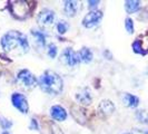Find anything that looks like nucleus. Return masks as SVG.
I'll list each match as a JSON object with an SVG mask.
<instances>
[{"instance_id":"1","label":"nucleus","mask_w":148,"mask_h":134,"mask_svg":"<svg viewBox=\"0 0 148 134\" xmlns=\"http://www.w3.org/2000/svg\"><path fill=\"white\" fill-rule=\"evenodd\" d=\"M0 44L2 49L9 54L23 55L29 52V43L26 35L17 30H10L5 34L0 40Z\"/></svg>"},{"instance_id":"2","label":"nucleus","mask_w":148,"mask_h":134,"mask_svg":"<svg viewBox=\"0 0 148 134\" xmlns=\"http://www.w3.org/2000/svg\"><path fill=\"white\" fill-rule=\"evenodd\" d=\"M38 85L49 95H59L64 88V82L59 75L52 70H46L38 79Z\"/></svg>"},{"instance_id":"3","label":"nucleus","mask_w":148,"mask_h":134,"mask_svg":"<svg viewBox=\"0 0 148 134\" xmlns=\"http://www.w3.org/2000/svg\"><path fill=\"white\" fill-rule=\"evenodd\" d=\"M17 82L26 88H32L38 85V79L28 69H21L17 74Z\"/></svg>"},{"instance_id":"4","label":"nucleus","mask_w":148,"mask_h":134,"mask_svg":"<svg viewBox=\"0 0 148 134\" xmlns=\"http://www.w3.org/2000/svg\"><path fill=\"white\" fill-rule=\"evenodd\" d=\"M104 14L100 10H91L82 19V26L85 28H92L97 25H99L103 20Z\"/></svg>"},{"instance_id":"5","label":"nucleus","mask_w":148,"mask_h":134,"mask_svg":"<svg viewBox=\"0 0 148 134\" xmlns=\"http://www.w3.org/2000/svg\"><path fill=\"white\" fill-rule=\"evenodd\" d=\"M60 60L69 67H75L77 66L80 59H79V55L78 52H76L73 48H66L64 52H61V56H60Z\"/></svg>"},{"instance_id":"6","label":"nucleus","mask_w":148,"mask_h":134,"mask_svg":"<svg viewBox=\"0 0 148 134\" xmlns=\"http://www.w3.org/2000/svg\"><path fill=\"white\" fill-rule=\"evenodd\" d=\"M55 18H56V15L52 10L44 9L39 12V15L37 17V21L39 23V26H41L42 28H49L53 25Z\"/></svg>"},{"instance_id":"7","label":"nucleus","mask_w":148,"mask_h":134,"mask_svg":"<svg viewBox=\"0 0 148 134\" xmlns=\"http://www.w3.org/2000/svg\"><path fill=\"white\" fill-rule=\"evenodd\" d=\"M11 102L12 105L19 112H21L22 114H27L29 111V105H28V101L25 95H22L21 93H14L11 95Z\"/></svg>"},{"instance_id":"8","label":"nucleus","mask_w":148,"mask_h":134,"mask_svg":"<svg viewBox=\"0 0 148 134\" xmlns=\"http://www.w3.org/2000/svg\"><path fill=\"white\" fill-rule=\"evenodd\" d=\"M76 99L78 103L85 105H90L91 104V101H92V97H91V93H90V89L88 87H84V88H80L77 94H76Z\"/></svg>"},{"instance_id":"9","label":"nucleus","mask_w":148,"mask_h":134,"mask_svg":"<svg viewBox=\"0 0 148 134\" xmlns=\"http://www.w3.org/2000/svg\"><path fill=\"white\" fill-rule=\"evenodd\" d=\"M50 115L56 121H65L67 119L66 110L60 105H53L50 108Z\"/></svg>"},{"instance_id":"10","label":"nucleus","mask_w":148,"mask_h":134,"mask_svg":"<svg viewBox=\"0 0 148 134\" xmlns=\"http://www.w3.org/2000/svg\"><path fill=\"white\" fill-rule=\"evenodd\" d=\"M78 8H79V5L77 1H70V0H67L65 1V7H64V10H65V14H66L68 17H75L76 14L78 12Z\"/></svg>"},{"instance_id":"11","label":"nucleus","mask_w":148,"mask_h":134,"mask_svg":"<svg viewBox=\"0 0 148 134\" xmlns=\"http://www.w3.org/2000/svg\"><path fill=\"white\" fill-rule=\"evenodd\" d=\"M123 103L126 105L127 107H130V108H135L139 105V98L137 96H135L133 94H129V93H124L123 95Z\"/></svg>"},{"instance_id":"12","label":"nucleus","mask_w":148,"mask_h":134,"mask_svg":"<svg viewBox=\"0 0 148 134\" xmlns=\"http://www.w3.org/2000/svg\"><path fill=\"white\" fill-rule=\"evenodd\" d=\"M99 111L101 112L103 114H105L106 116H108V115H110V114L114 113L115 105L112 104V102L109 101V99H104L99 104Z\"/></svg>"},{"instance_id":"13","label":"nucleus","mask_w":148,"mask_h":134,"mask_svg":"<svg viewBox=\"0 0 148 134\" xmlns=\"http://www.w3.org/2000/svg\"><path fill=\"white\" fill-rule=\"evenodd\" d=\"M78 55H79V59H80V61L85 63V64L90 63V61L92 60V58H94L92 52L89 49L88 47H82V49L78 52Z\"/></svg>"},{"instance_id":"14","label":"nucleus","mask_w":148,"mask_h":134,"mask_svg":"<svg viewBox=\"0 0 148 134\" xmlns=\"http://www.w3.org/2000/svg\"><path fill=\"white\" fill-rule=\"evenodd\" d=\"M125 9L128 14H134L140 9V1L127 0V1H125Z\"/></svg>"},{"instance_id":"15","label":"nucleus","mask_w":148,"mask_h":134,"mask_svg":"<svg viewBox=\"0 0 148 134\" xmlns=\"http://www.w3.org/2000/svg\"><path fill=\"white\" fill-rule=\"evenodd\" d=\"M31 35L34 36V38L36 39V43L41 47L46 46V36L42 31H39V30H31Z\"/></svg>"},{"instance_id":"16","label":"nucleus","mask_w":148,"mask_h":134,"mask_svg":"<svg viewBox=\"0 0 148 134\" xmlns=\"http://www.w3.org/2000/svg\"><path fill=\"white\" fill-rule=\"evenodd\" d=\"M69 29V23L65 20H60L58 21L57 23V30H58V32L61 34V35H64V34H66L67 31Z\"/></svg>"},{"instance_id":"17","label":"nucleus","mask_w":148,"mask_h":134,"mask_svg":"<svg viewBox=\"0 0 148 134\" xmlns=\"http://www.w3.org/2000/svg\"><path fill=\"white\" fill-rule=\"evenodd\" d=\"M133 49L136 54H141V55H145V54H146V52L144 50V48H143V46H141V43L139 39H137V40L134 41Z\"/></svg>"},{"instance_id":"18","label":"nucleus","mask_w":148,"mask_h":134,"mask_svg":"<svg viewBox=\"0 0 148 134\" xmlns=\"http://www.w3.org/2000/svg\"><path fill=\"white\" fill-rule=\"evenodd\" d=\"M57 52H58V49H57V46L51 43V44L48 45V49H47V54L50 58H55L57 56Z\"/></svg>"},{"instance_id":"19","label":"nucleus","mask_w":148,"mask_h":134,"mask_svg":"<svg viewBox=\"0 0 148 134\" xmlns=\"http://www.w3.org/2000/svg\"><path fill=\"white\" fill-rule=\"evenodd\" d=\"M137 119H139V122L141 123L148 124V113H145L144 111H138L137 112Z\"/></svg>"},{"instance_id":"20","label":"nucleus","mask_w":148,"mask_h":134,"mask_svg":"<svg viewBox=\"0 0 148 134\" xmlns=\"http://www.w3.org/2000/svg\"><path fill=\"white\" fill-rule=\"evenodd\" d=\"M125 28L128 31V34H133L134 32V21L132 18H126V20H125Z\"/></svg>"},{"instance_id":"21","label":"nucleus","mask_w":148,"mask_h":134,"mask_svg":"<svg viewBox=\"0 0 148 134\" xmlns=\"http://www.w3.org/2000/svg\"><path fill=\"white\" fill-rule=\"evenodd\" d=\"M0 125L3 127L5 130H7V128H9V127L11 126L12 124H11V122H9L8 119H0Z\"/></svg>"},{"instance_id":"22","label":"nucleus","mask_w":148,"mask_h":134,"mask_svg":"<svg viewBox=\"0 0 148 134\" xmlns=\"http://www.w3.org/2000/svg\"><path fill=\"white\" fill-rule=\"evenodd\" d=\"M87 3H88V7L90 8V9H92V10H97V6H98L99 1H88Z\"/></svg>"},{"instance_id":"23","label":"nucleus","mask_w":148,"mask_h":134,"mask_svg":"<svg viewBox=\"0 0 148 134\" xmlns=\"http://www.w3.org/2000/svg\"><path fill=\"white\" fill-rule=\"evenodd\" d=\"M2 134H9V133H8V132H3Z\"/></svg>"},{"instance_id":"24","label":"nucleus","mask_w":148,"mask_h":134,"mask_svg":"<svg viewBox=\"0 0 148 134\" xmlns=\"http://www.w3.org/2000/svg\"><path fill=\"white\" fill-rule=\"evenodd\" d=\"M125 134H132V133H125Z\"/></svg>"},{"instance_id":"25","label":"nucleus","mask_w":148,"mask_h":134,"mask_svg":"<svg viewBox=\"0 0 148 134\" xmlns=\"http://www.w3.org/2000/svg\"><path fill=\"white\" fill-rule=\"evenodd\" d=\"M146 134H148V132H146Z\"/></svg>"}]
</instances>
